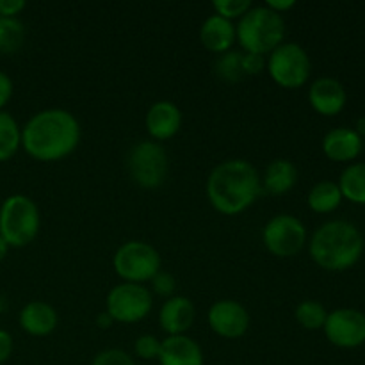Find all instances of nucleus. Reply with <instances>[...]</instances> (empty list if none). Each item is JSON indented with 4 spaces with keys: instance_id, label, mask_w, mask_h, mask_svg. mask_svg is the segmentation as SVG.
Listing matches in <instances>:
<instances>
[{
    "instance_id": "nucleus-19",
    "label": "nucleus",
    "mask_w": 365,
    "mask_h": 365,
    "mask_svg": "<svg viewBox=\"0 0 365 365\" xmlns=\"http://www.w3.org/2000/svg\"><path fill=\"white\" fill-rule=\"evenodd\" d=\"M364 148V139L355 132V128H334L323 139L324 155L335 163H349L360 155Z\"/></svg>"
},
{
    "instance_id": "nucleus-30",
    "label": "nucleus",
    "mask_w": 365,
    "mask_h": 365,
    "mask_svg": "<svg viewBox=\"0 0 365 365\" xmlns=\"http://www.w3.org/2000/svg\"><path fill=\"white\" fill-rule=\"evenodd\" d=\"M150 284H152V291L155 292L157 296H163V298L166 299L171 298L175 289H177V282H175L173 274L166 273V271H159V273L150 280Z\"/></svg>"
},
{
    "instance_id": "nucleus-16",
    "label": "nucleus",
    "mask_w": 365,
    "mask_h": 365,
    "mask_svg": "<svg viewBox=\"0 0 365 365\" xmlns=\"http://www.w3.org/2000/svg\"><path fill=\"white\" fill-rule=\"evenodd\" d=\"M160 365H203L202 346L189 335H168L160 341Z\"/></svg>"
},
{
    "instance_id": "nucleus-31",
    "label": "nucleus",
    "mask_w": 365,
    "mask_h": 365,
    "mask_svg": "<svg viewBox=\"0 0 365 365\" xmlns=\"http://www.w3.org/2000/svg\"><path fill=\"white\" fill-rule=\"evenodd\" d=\"M266 70V56L260 53H242V71L246 75H259Z\"/></svg>"
},
{
    "instance_id": "nucleus-14",
    "label": "nucleus",
    "mask_w": 365,
    "mask_h": 365,
    "mask_svg": "<svg viewBox=\"0 0 365 365\" xmlns=\"http://www.w3.org/2000/svg\"><path fill=\"white\" fill-rule=\"evenodd\" d=\"M309 102L316 113L323 116H335L346 107L348 95L337 78L321 77L310 84Z\"/></svg>"
},
{
    "instance_id": "nucleus-22",
    "label": "nucleus",
    "mask_w": 365,
    "mask_h": 365,
    "mask_svg": "<svg viewBox=\"0 0 365 365\" xmlns=\"http://www.w3.org/2000/svg\"><path fill=\"white\" fill-rule=\"evenodd\" d=\"M342 198L365 205V163H356L346 168L339 178Z\"/></svg>"
},
{
    "instance_id": "nucleus-2",
    "label": "nucleus",
    "mask_w": 365,
    "mask_h": 365,
    "mask_svg": "<svg viewBox=\"0 0 365 365\" xmlns=\"http://www.w3.org/2000/svg\"><path fill=\"white\" fill-rule=\"evenodd\" d=\"M205 195L217 212L237 216L262 195L259 170L245 159L223 160L207 177Z\"/></svg>"
},
{
    "instance_id": "nucleus-38",
    "label": "nucleus",
    "mask_w": 365,
    "mask_h": 365,
    "mask_svg": "<svg viewBox=\"0 0 365 365\" xmlns=\"http://www.w3.org/2000/svg\"><path fill=\"white\" fill-rule=\"evenodd\" d=\"M7 252H9V246H7V242L4 241V237L0 235V262H2L4 259H6Z\"/></svg>"
},
{
    "instance_id": "nucleus-35",
    "label": "nucleus",
    "mask_w": 365,
    "mask_h": 365,
    "mask_svg": "<svg viewBox=\"0 0 365 365\" xmlns=\"http://www.w3.org/2000/svg\"><path fill=\"white\" fill-rule=\"evenodd\" d=\"M264 6L269 7V9L274 11V13L284 14V13H287L289 9H292V7L296 6V2L294 0H267Z\"/></svg>"
},
{
    "instance_id": "nucleus-34",
    "label": "nucleus",
    "mask_w": 365,
    "mask_h": 365,
    "mask_svg": "<svg viewBox=\"0 0 365 365\" xmlns=\"http://www.w3.org/2000/svg\"><path fill=\"white\" fill-rule=\"evenodd\" d=\"M13 355V337L9 331L0 330V365L9 360Z\"/></svg>"
},
{
    "instance_id": "nucleus-36",
    "label": "nucleus",
    "mask_w": 365,
    "mask_h": 365,
    "mask_svg": "<svg viewBox=\"0 0 365 365\" xmlns=\"http://www.w3.org/2000/svg\"><path fill=\"white\" fill-rule=\"evenodd\" d=\"M96 323H98L102 328H109L110 324H113V319L107 316V312H103V314H100V317L96 319Z\"/></svg>"
},
{
    "instance_id": "nucleus-11",
    "label": "nucleus",
    "mask_w": 365,
    "mask_h": 365,
    "mask_svg": "<svg viewBox=\"0 0 365 365\" xmlns=\"http://www.w3.org/2000/svg\"><path fill=\"white\" fill-rule=\"evenodd\" d=\"M323 330L328 341L337 348H359L365 342V314L356 309H337L328 312Z\"/></svg>"
},
{
    "instance_id": "nucleus-1",
    "label": "nucleus",
    "mask_w": 365,
    "mask_h": 365,
    "mask_svg": "<svg viewBox=\"0 0 365 365\" xmlns=\"http://www.w3.org/2000/svg\"><path fill=\"white\" fill-rule=\"evenodd\" d=\"M81 138L82 128L77 118L59 107L39 110L21 127V148L39 163H56L70 157Z\"/></svg>"
},
{
    "instance_id": "nucleus-17",
    "label": "nucleus",
    "mask_w": 365,
    "mask_h": 365,
    "mask_svg": "<svg viewBox=\"0 0 365 365\" xmlns=\"http://www.w3.org/2000/svg\"><path fill=\"white\" fill-rule=\"evenodd\" d=\"M200 41L209 52L217 53V56L228 52L237 41L235 24L216 13L210 14L200 27Z\"/></svg>"
},
{
    "instance_id": "nucleus-6",
    "label": "nucleus",
    "mask_w": 365,
    "mask_h": 365,
    "mask_svg": "<svg viewBox=\"0 0 365 365\" xmlns=\"http://www.w3.org/2000/svg\"><path fill=\"white\" fill-rule=\"evenodd\" d=\"M127 170L139 187L159 189L170 173L168 152L153 139L135 143L127 155Z\"/></svg>"
},
{
    "instance_id": "nucleus-3",
    "label": "nucleus",
    "mask_w": 365,
    "mask_h": 365,
    "mask_svg": "<svg viewBox=\"0 0 365 365\" xmlns=\"http://www.w3.org/2000/svg\"><path fill=\"white\" fill-rule=\"evenodd\" d=\"M309 253L314 262L327 271H346L355 266L364 253V237L359 228L344 220L327 221L312 234Z\"/></svg>"
},
{
    "instance_id": "nucleus-25",
    "label": "nucleus",
    "mask_w": 365,
    "mask_h": 365,
    "mask_svg": "<svg viewBox=\"0 0 365 365\" xmlns=\"http://www.w3.org/2000/svg\"><path fill=\"white\" fill-rule=\"evenodd\" d=\"M294 317L305 330H319L327 323L328 312L324 305L314 299H305L294 310Z\"/></svg>"
},
{
    "instance_id": "nucleus-8",
    "label": "nucleus",
    "mask_w": 365,
    "mask_h": 365,
    "mask_svg": "<svg viewBox=\"0 0 365 365\" xmlns=\"http://www.w3.org/2000/svg\"><path fill=\"white\" fill-rule=\"evenodd\" d=\"M160 255L145 241H127L116 250L113 266L118 277L128 284H145L160 271Z\"/></svg>"
},
{
    "instance_id": "nucleus-29",
    "label": "nucleus",
    "mask_w": 365,
    "mask_h": 365,
    "mask_svg": "<svg viewBox=\"0 0 365 365\" xmlns=\"http://www.w3.org/2000/svg\"><path fill=\"white\" fill-rule=\"evenodd\" d=\"M91 365H135V362L127 351H123V349L109 348L100 351L98 355L93 359Z\"/></svg>"
},
{
    "instance_id": "nucleus-27",
    "label": "nucleus",
    "mask_w": 365,
    "mask_h": 365,
    "mask_svg": "<svg viewBox=\"0 0 365 365\" xmlns=\"http://www.w3.org/2000/svg\"><path fill=\"white\" fill-rule=\"evenodd\" d=\"M214 11L220 16L227 18V20H235V18H242L250 9H252V2L250 0H216L212 2Z\"/></svg>"
},
{
    "instance_id": "nucleus-10",
    "label": "nucleus",
    "mask_w": 365,
    "mask_h": 365,
    "mask_svg": "<svg viewBox=\"0 0 365 365\" xmlns=\"http://www.w3.org/2000/svg\"><path fill=\"white\" fill-rule=\"evenodd\" d=\"M262 242L271 255L289 259L305 248L307 228L292 214H277L264 227Z\"/></svg>"
},
{
    "instance_id": "nucleus-21",
    "label": "nucleus",
    "mask_w": 365,
    "mask_h": 365,
    "mask_svg": "<svg viewBox=\"0 0 365 365\" xmlns=\"http://www.w3.org/2000/svg\"><path fill=\"white\" fill-rule=\"evenodd\" d=\"M342 192L339 189V184L331 180H321L314 185L309 191V198H307V203H309L310 209L317 214H328L334 212L342 202Z\"/></svg>"
},
{
    "instance_id": "nucleus-15",
    "label": "nucleus",
    "mask_w": 365,
    "mask_h": 365,
    "mask_svg": "<svg viewBox=\"0 0 365 365\" xmlns=\"http://www.w3.org/2000/svg\"><path fill=\"white\" fill-rule=\"evenodd\" d=\"M196 319V307L185 296H171L163 303L159 324L168 335H185Z\"/></svg>"
},
{
    "instance_id": "nucleus-5",
    "label": "nucleus",
    "mask_w": 365,
    "mask_h": 365,
    "mask_svg": "<svg viewBox=\"0 0 365 365\" xmlns=\"http://www.w3.org/2000/svg\"><path fill=\"white\" fill-rule=\"evenodd\" d=\"M39 209L25 195H11L0 207V235L9 248H24L39 234Z\"/></svg>"
},
{
    "instance_id": "nucleus-33",
    "label": "nucleus",
    "mask_w": 365,
    "mask_h": 365,
    "mask_svg": "<svg viewBox=\"0 0 365 365\" xmlns=\"http://www.w3.org/2000/svg\"><path fill=\"white\" fill-rule=\"evenodd\" d=\"M11 96H13V81L6 71L0 70V110L7 106Z\"/></svg>"
},
{
    "instance_id": "nucleus-9",
    "label": "nucleus",
    "mask_w": 365,
    "mask_h": 365,
    "mask_svg": "<svg viewBox=\"0 0 365 365\" xmlns=\"http://www.w3.org/2000/svg\"><path fill=\"white\" fill-rule=\"evenodd\" d=\"M153 309V296L148 287L141 284L114 285L106 298V312L116 323H139L146 319Z\"/></svg>"
},
{
    "instance_id": "nucleus-23",
    "label": "nucleus",
    "mask_w": 365,
    "mask_h": 365,
    "mask_svg": "<svg viewBox=\"0 0 365 365\" xmlns=\"http://www.w3.org/2000/svg\"><path fill=\"white\" fill-rule=\"evenodd\" d=\"M21 146V127L6 110H0V163L13 159Z\"/></svg>"
},
{
    "instance_id": "nucleus-28",
    "label": "nucleus",
    "mask_w": 365,
    "mask_h": 365,
    "mask_svg": "<svg viewBox=\"0 0 365 365\" xmlns=\"http://www.w3.org/2000/svg\"><path fill=\"white\" fill-rule=\"evenodd\" d=\"M134 355L141 360H159L160 341L155 335H141L134 342Z\"/></svg>"
},
{
    "instance_id": "nucleus-20",
    "label": "nucleus",
    "mask_w": 365,
    "mask_h": 365,
    "mask_svg": "<svg viewBox=\"0 0 365 365\" xmlns=\"http://www.w3.org/2000/svg\"><path fill=\"white\" fill-rule=\"evenodd\" d=\"M260 182H262V192L266 191L273 196L285 195L298 182V168L291 160L277 159L267 164Z\"/></svg>"
},
{
    "instance_id": "nucleus-12",
    "label": "nucleus",
    "mask_w": 365,
    "mask_h": 365,
    "mask_svg": "<svg viewBox=\"0 0 365 365\" xmlns=\"http://www.w3.org/2000/svg\"><path fill=\"white\" fill-rule=\"evenodd\" d=\"M210 330L223 339H239L248 331L250 314L235 299H220L207 312Z\"/></svg>"
},
{
    "instance_id": "nucleus-32",
    "label": "nucleus",
    "mask_w": 365,
    "mask_h": 365,
    "mask_svg": "<svg viewBox=\"0 0 365 365\" xmlns=\"http://www.w3.org/2000/svg\"><path fill=\"white\" fill-rule=\"evenodd\" d=\"M25 6V0H0V16L16 18Z\"/></svg>"
},
{
    "instance_id": "nucleus-4",
    "label": "nucleus",
    "mask_w": 365,
    "mask_h": 365,
    "mask_svg": "<svg viewBox=\"0 0 365 365\" xmlns=\"http://www.w3.org/2000/svg\"><path fill=\"white\" fill-rule=\"evenodd\" d=\"M235 34L245 52L266 56L284 43V16L266 6H252L245 16L239 18Z\"/></svg>"
},
{
    "instance_id": "nucleus-18",
    "label": "nucleus",
    "mask_w": 365,
    "mask_h": 365,
    "mask_svg": "<svg viewBox=\"0 0 365 365\" xmlns=\"http://www.w3.org/2000/svg\"><path fill=\"white\" fill-rule=\"evenodd\" d=\"M18 323L25 334L32 335V337H46L57 328L59 316L50 303L31 302L20 310Z\"/></svg>"
},
{
    "instance_id": "nucleus-26",
    "label": "nucleus",
    "mask_w": 365,
    "mask_h": 365,
    "mask_svg": "<svg viewBox=\"0 0 365 365\" xmlns=\"http://www.w3.org/2000/svg\"><path fill=\"white\" fill-rule=\"evenodd\" d=\"M214 71H216V75L221 81L230 82V84L241 81L245 77V71H242V52L228 50V52L220 53L216 64H214Z\"/></svg>"
},
{
    "instance_id": "nucleus-13",
    "label": "nucleus",
    "mask_w": 365,
    "mask_h": 365,
    "mask_svg": "<svg viewBox=\"0 0 365 365\" xmlns=\"http://www.w3.org/2000/svg\"><path fill=\"white\" fill-rule=\"evenodd\" d=\"M145 125L153 141H168L180 130L182 110L170 100H159L150 106Z\"/></svg>"
},
{
    "instance_id": "nucleus-39",
    "label": "nucleus",
    "mask_w": 365,
    "mask_h": 365,
    "mask_svg": "<svg viewBox=\"0 0 365 365\" xmlns=\"http://www.w3.org/2000/svg\"><path fill=\"white\" fill-rule=\"evenodd\" d=\"M364 148H365V141H364Z\"/></svg>"
},
{
    "instance_id": "nucleus-37",
    "label": "nucleus",
    "mask_w": 365,
    "mask_h": 365,
    "mask_svg": "<svg viewBox=\"0 0 365 365\" xmlns=\"http://www.w3.org/2000/svg\"><path fill=\"white\" fill-rule=\"evenodd\" d=\"M355 132L360 135V138H365V116L360 118L359 121H356V127H355Z\"/></svg>"
},
{
    "instance_id": "nucleus-7",
    "label": "nucleus",
    "mask_w": 365,
    "mask_h": 365,
    "mask_svg": "<svg viewBox=\"0 0 365 365\" xmlns=\"http://www.w3.org/2000/svg\"><path fill=\"white\" fill-rule=\"evenodd\" d=\"M269 77L284 89H298L307 84L312 71V63L299 43L289 41L278 45L266 59Z\"/></svg>"
},
{
    "instance_id": "nucleus-24",
    "label": "nucleus",
    "mask_w": 365,
    "mask_h": 365,
    "mask_svg": "<svg viewBox=\"0 0 365 365\" xmlns=\"http://www.w3.org/2000/svg\"><path fill=\"white\" fill-rule=\"evenodd\" d=\"M25 41V25L18 18L0 16V52L14 53Z\"/></svg>"
}]
</instances>
